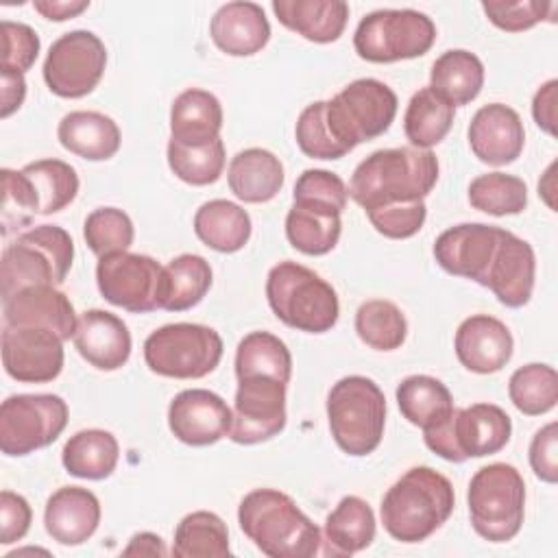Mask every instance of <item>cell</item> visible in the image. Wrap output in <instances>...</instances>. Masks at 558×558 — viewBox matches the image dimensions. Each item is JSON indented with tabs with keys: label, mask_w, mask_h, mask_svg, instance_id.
<instances>
[{
	"label": "cell",
	"mask_w": 558,
	"mask_h": 558,
	"mask_svg": "<svg viewBox=\"0 0 558 558\" xmlns=\"http://www.w3.org/2000/svg\"><path fill=\"white\" fill-rule=\"evenodd\" d=\"M438 181L432 150L399 146L371 153L351 174L349 196L364 209L423 201Z\"/></svg>",
	"instance_id": "1"
},
{
	"label": "cell",
	"mask_w": 558,
	"mask_h": 558,
	"mask_svg": "<svg viewBox=\"0 0 558 558\" xmlns=\"http://www.w3.org/2000/svg\"><path fill=\"white\" fill-rule=\"evenodd\" d=\"M240 530L270 558H312L320 547V530L277 488H255L238 506Z\"/></svg>",
	"instance_id": "2"
},
{
	"label": "cell",
	"mask_w": 558,
	"mask_h": 558,
	"mask_svg": "<svg viewBox=\"0 0 558 558\" xmlns=\"http://www.w3.org/2000/svg\"><path fill=\"white\" fill-rule=\"evenodd\" d=\"M456 506L451 482L432 466L408 469L384 495L379 514L384 530L399 543L429 538Z\"/></svg>",
	"instance_id": "3"
},
{
	"label": "cell",
	"mask_w": 558,
	"mask_h": 558,
	"mask_svg": "<svg viewBox=\"0 0 558 558\" xmlns=\"http://www.w3.org/2000/svg\"><path fill=\"white\" fill-rule=\"evenodd\" d=\"M266 299L283 325L305 333H325L340 316L331 283L296 262H279L268 270Z\"/></svg>",
	"instance_id": "4"
},
{
	"label": "cell",
	"mask_w": 558,
	"mask_h": 558,
	"mask_svg": "<svg viewBox=\"0 0 558 558\" xmlns=\"http://www.w3.org/2000/svg\"><path fill=\"white\" fill-rule=\"evenodd\" d=\"M74 262V242L57 225H39L15 238L0 259L2 301L28 286H61Z\"/></svg>",
	"instance_id": "5"
},
{
	"label": "cell",
	"mask_w": 558,
	"mask_h": 558,
	"mask_svg": "<svg viewBox=\"0 0 558 558\" xmlns=\"http://www.w3.org/2000/svg\"><path fill=\"white\" fill-rule=\"evenodd\" d=\"M327 421L336 445L344 453L368 456L384 438L386 397L371 377H342L327 395Z\"/></svg>",
	"instance_id": "6"
},
{
	"label": "cell",
	"mask_w": 558,
	"mask_h": 558,
	"mask_svg": "<svg viewBox=\"0 0 558 558\" xmlns=\"http://www.w3.org/2000/svg\"><path fill=\"white\" fill-rule=\"evenodd\" d=\"M473 530L488 543L512 541L525 517V482L517 466L493 462L475 471L466 490Z\"/></svg>",
	"instance_id": "7"
},
{
	"label": "cell",
	"mask_w": 558,
	"mask_h": 558,
	"mask_svg": "<svg viewBox=\"0 0 558 558\" xmlns=\"http://www.w3.org/2000/svg\"><path fill=\"white\" fill-rule=\"evenodd\" d=\"M512 436V421L495 403H473L456 408L423 429L425 445L447 462L462 464L469 458L499 453Z\"/></svg>",
	"instance_id": "8"
},
{
	"label": "cell",
	"mask_w": 558,
	"mask_h": 558,
	"mask_svg": "<svg viewBox=\"0 0 558 558\" xmlns=\"http://www.w3.org/2000/svg\"><path fill=\"white\" fill-rule=\"evenodd\" d=\"M222 360V338L198 323H170L144 340V362L161 377L201 379Z\"/></svg>",
	"instance_id": "9"
},
{
	"label": "cell",
	"mask_w": 558,
	"mask_h": 558,
	"mask_svg": "<svg viewBox=\"0 0 558 558\" xmlns=\"http://www.w3.org/2000/svg\"><path fill=\"white\" fill-rule=\"evenodd\" d=\"M436 41V24L414 9H379L364 15L353 35L360 59L395 63L423 57Z\"/></svg>",
	"instance_id": "10"
},
{
	"label": "cell",
	"mask_w": 558,
	"mask_h": 558,
	"mask_svg": "<svg viewBox=\"0 0 558 558\" xmlns=\"http://www.w3.org/2000/svg\"><path fill=\"white\" fill-rule=\"evenodd\" d=\"M397 105V94L384 81L357 78L325 100V113L333 135L351 153L390 129Z\"/></svg>",
	"instance_id": "11"
},
{
	"label": "cell",
	"mask_w": 558,
	"mask_h": 558,
	"mask_svg": "<svg viewBox=\"0 0 558 558\" xmlns=\"http://www.w3.org/2000/svg\"><path fill=\"white\" fill-rule=\"evenodd\" d=\"M68 425V403L59 395H11L0 405V449L22 458L52 445Z\"/></svg>",
	"instance_id": "12"
},
{
	"label": "cell",
	"mask_w": 558,
	"mask_h": 558,
	"mask_svg": "<svg viewBox=\"0 0 558 558\" xmlns=\"http://www.w3.org/2000/svg\"><path fill=\"white\" fill-rule=\"evenodd\" d=\"M96 286L105 301L133 314L161 310L163 266L142 253H111L98 257Z\"/></svg>",
	"instance_id": "13"
},
{
	"label": "cell",
	"mask_w": 558,
	"mask_h": 558,
	"mask_svg": "<svg viewBox=\"0 0 558 558\" xmlns=\"http://www.w3.org/2000/svg\"><path fill=\"white\" fill-rule=\"evenodd\" d=\"M107 68V48L92 31H70L52 41L44 81L54 96L83 98L96 89Z\"/></svg>",
	"instance_id": "14"
},
{
	"label": "cell",
	"mask_w": 558,
	"mask_h": 558,
	"mask_svg": "<svg viewBox=\"0 0 558 558\" xmlns=\"http://www.w3.org/2000/svg\"><path fill=\"white\" fill-rule=\"evenodd\" d=\"M286 386L288 384L266 375L240 377L229 438L238 445H257L283 432L288 418Z\"/></svg>",
	"instance_id": "15"
},
{
	"label": "cell",
	"mask_w": 558,
	"mask_h": 558,
	"mask_svg": "<svg viewBox=\"0 0 558 558\" xmlns=\"http://www.w3.org/2000/svg\"><path fill=\"white\" fill-rule=\"evenodd\" d=\"M2 366L9 377L22 384H46L63 371V340L44 327L2 329Z\"/></svg>",
	"instance_id": "16"
},
{
	"label": "cell",
	"mask_w": 558,
	"mask_h": 558,
	"mask_svg": "<svg viewBox=\"0 0 558 558\" xmlns=\"http://www.w3.org/2000/svg\"><path fill=\"white\" fill-rule=\"evenodd\" d=\"M504 233L506 229L484 222L449 227L436 238L434 257L445 272L482 286Z\"/></svg>",
	"instance_id": "17"
},
{
	"label": "cell",
	"mask_w": 558,
	"mask_h": 558,
	"mask_svg": "<svg viewBox=\"0 0 558 558\" xmlns=\"http://www.w3.org/2000/svg\"><path fill=\"white\" fill-rule=\"evenodd\" d=\"M233 410L205 388L181 390L168 405V427L177 440L190 447H207L229 436Z\"/></svg>",
	"instance_id": "18"
},
{
	"label": "cell",
	"mask_w": 558,
	"mask_h": 558,
	"mask_svg": "<svg viewBox=\"0 0 558 558\" xmlns=\"http://www.w3.org/2000/svg\"><path fill=\"white\" fill-rule=\"evenodd\" d=\"M466 137L473 155L482 163L508 166L523 153L525 129L512 107L504 102H490L475 111Z\"/></svg>",
	"instance_id": "19"
},
{
	"label": "cell",
	"mask_w": 558,
	"mask_h": 558,
	"mask_svg": "<svg viewBox=\"0 0 558 558\" xmlns=\"http://www.w3.org/2000/svg\"><path fill=\"white\" fill-rule=\"evenodd\" d=\"M4 325L44 327L63 342L74 338L78 318L70 299L57 286H28L2 301Z\"/></svg>",
	"instance_id": "20"
},
{
	"label": "cell",
	"mask_w": 558,
	"mask_h": 558,
	"mask_svg": "<svg viewBox=\"0 0 558 558\" xmlns=\"http://www.w3.org/2000/svg\"><path fill=\"white\" fill-rule=\"evenodd\" d=\"M453 349L466 371L490 375L510 362L514 340L506 323L488 314H475L460 323Z\"/></svg>",
	"instance_id": "21"
},
{
	"label": "cell",
	"mask_w": 558,
	"mask_h": 558,
	"mask_svg": "<svg viewBox=\"0 0 558 558\" xmlns=\"http://www.w3.org/2000/svg\"><path fill=\"white\" fill-rule=\"evenodd\" d=\"M536 277V255L530 242L506 231L493 262L484 277V288H488L497 301L506 307H523L534 290Z\"/></svg>",
	"instance_id": "22"
},
{
	"label": "cell",
	"mask_w": 558,
	"mask_h": 558,
	"mask_svg": "<svg viewBox=\"0 0 558 558\" xmlns=\"http://www.w3.org/2000/svg\"><path fill=\"white\" fill-rule=\"evenodd\" d=\"M74 347L98 371H118L131 357V331L126 323L107 310H87L78 316Z\"/></svg>",
	"instance_id": "23"
},
{
	"label": "cell",
	"mask_w": 558,
	"mask_h": 558,
	"mask_svg": "<svg viewBox=\"0 0 558 558\" xmlns=\"http://www.w3.org/2000/svg\"><path fill=\"white\" fill-rule=\"evenodd\" d=\"M98 523L100 501L83 486H61L46 501L44 527L59 545H83L94 536Z\"/></svg>",
	"instance_id": "24"
},
{
	"label": "cell",
	"mask_w": 558,
	"mask_h": 558,
	"mask_svg": "<svg viewBox=\"0 0 558 558\" xmlns=\"http://www.w3.org/2000/svg\"><path fill=\"white\" fill-rule=\"evenodd\" d=\"M211 41L229 57L257 54L270 39V24L257 2L235 0L222 4L209 24Z\"/></svg>",
	"instance_id": "25"
},
{
	"label": "cell",
	"mask_w": 558,
	"mask_h": 558,
	"mask_svg": "<svg viewBox=\"0 0 558 558\" xmlns=\"http://www.w3.org/2000/svg\"><path fill=\"white\" fill-rule=\"evenodd\" d=\"M270 7L286 28L314 44L340 39L349 20V4L342 0H272Z\"/></svg>",
	"instance_id": "26"
},
{
	"label": "cell",
	"mask_w": 558,
	"mask_h": 558,
	"mask_svg": "<svg viewBox=\"0 0 558 558\" xmlns=\"http://www.w3.org/2000/svg\"><path fill=\"white\" fill-rule=\"evenodd\" d=\"M59 144L87 161L111 159L122 144V133L113 118L100 111H70L57 126Z\"/></svg>",
	"instance_id": "27"
},
{
	"label": "cell",
	"mask_w": 558,
	"mask_h": 558,
	"mask_svg": "<svg viewBox=\"0 0 558 558\" xmlns=\"http://www.w3.org/2000/svg\"><path fill=\"white\" fill-rule=\"evenodd\" d=\"M222 105L201 87L181 92L170 107V140L185 146H201L220 137Z\"/></svg>",
	"instance_id": "28"
},
{
	"label": "cell",
	"mask_w": 558,
	"mask_h": 558,
	"mask_svg": "<svg viewBox=\"0 0 558 558\" xmlns=\"http://www.w3.org/2000/svg\"><path fill=\"white\" fill-rule=\"evenodd\" d=\"M283 163L266 148L240 150L227 170L231 192L244 203H268L283 187Z\"/></svg>",
	"instance_id": "29"
},
{
	"label": "cell",
	"mask_w": 558,
	"mask_h": 558,
	"mask_svg": "<svg viewBox=\"0 0 558 558\" xmlns=\"http://www.w3.org/2000/svg\"><path fill=\"white\" fill-rule=\"evenodd\" d=\"M251 231L248 211L225 198L207 201L194 214L196 238L218 253H238L248 242Z\"/></svg>",
	"instance_id": "30"
},
{
	"label": "cell",
	"mask_w": 558,
	"mask_h": 558,
	"mask_svg": "<svg viewBox=\"0 0 558 558\" xmlns=\"http://www.w3.org/2000/svg\"><path fill=\"white\" fill-rule=\"evenodd\" d=\"M375 541V514L368 501L347 495L325 519V554L351 556Z\"/></svg>",
	"instance_id": "31"
},
{
	"label": "cell",
	"mask_w": 558,
	"mask_h": 558,
	"mask_svg": "<svg viewBox=\"0 0 558 558\" xmlns=\"http://www.w3.org/2000/svg\"><path fill=\"white\" fill-rule=\"evenodd\" d=\"M429 87L449 105L464 107L475 100L484 87V63L469 50H447L432 63Z\"/></svg>",
	"instance_id": "32"
},
{
	"label": "cell",
	"mask_w": 558,
	"mask_h": 558,
	"mask_svg": "<svg viewBox=\"0 0 558 558\" xmlns=\"http://www.w3.org/2000/svg\"><path fill=\"white\" fill-rule=\"evenodd\" d=\"M120 458V445L107 429H81L68 438L61 451L63 469L81 480H107Z\"/></svg>",
	"instance_id": "33"
},
{
	"label": "cell",
	"mask_w": 558,
	"mask_h": 558,
	"mask_svg": "<svg viewBox=\"0 0 558 558\" xmlns=\"http://www.w3.org/2000/svg\"><path fill=\"white\" fill-rule=\"evenodd\" d=\"M214 281L211 266L196 253H183L163 266V303L166 312H185L196 307Z\"/></svg>",
	"instance_id": "34"
},
{
	"label": "cell",
	"mask_w": 558,
	"mask_h": 558,
	"mask_svg": "<svg viewBox=\"0 0 558 558\" xmlns=\"http://www.w3.org/2000/svg\"><path fill=\"white\" fill-rule=\"evenodd\" d=\"M453 118L456 107L427 85L410 98L403 116V131L414 148L429 150L447 137Z\"/></svg>",
	"instance_id": "35"
},
{
	"label": "cell",
	"mask_w": 558,
	"mask_h": 558,
	"mask_svg": "<svg viewBox=\"0 0 558 558\" xmlns=\"http://www.w3.org/2000/svg\"><path fill=\"white\" fill-rule=\"evenodd\" d=\"M397 405L403 418L421 429L432 427L453 410L449 388L432 375H410L397 386Z\"/></svg>",
	"instance_id": "36"
},
{
	"label": "cell",
	"mask_w": 558,
	"mask_h": 558,
	"mask_svg": "<svg viewBox=\"0 0 558 558\" xmlns=\"http://www.w3.org/2000/svg\"><path fill=\"white\" fill-rule=\"evenodd\" d=\"M229 530L227 523L209 510H196L185 514L172 543V556L177 558H225L229 556Z\"/></svg>",
	"instance_id": "37"
},
{
	"label": "cell",
	"mask_w": 558,
	"mask_h": 558,
	"mask_svg": "<svg viewBox=\"0 0 558 558\" xmlns=\"http://www.w3.org/2000/svg\"><path fill=\"white\" fill-rule=\"evenodd\" d=\"M342 233V220L336 211L292 205L286 216V238L303 255H327L336 248Z\"/></svg>",
	"instance_id": "38"
},
{
	"label": "cell",
	"mask_w": 558,
	"mask_h": 558,
	"mask_svg": "<svg viewBox=\"0 0 558 558\" xmlns=\"http://www.w3.org/2000/svg\"><path fill=\"white\" fill-rule=\"evenodd\" d=\"M266 375L283 384L292 377V355L281 338L268 331L246 333L235 349V377Z\"/></svg>",
	"instance_id": "39"
},
{
	"label": "cell",
	"mask_w": 558,
	"mask_h": 558,
	"mask_svg": "<svg viewBox=\"0 0 558 558\" xmlns=\"http://www.w3.org/2000/svg\"><path fill=\"white\" fill-rule=\"evenodd\" d=\"M355 333L375 351H395L405 342L408 320L392 301L371 299L355 312Z\"/></svg>",
	"instance_id": "40"
},
{
	"label": "cell",
	"mask_w": 558,
	"mask_h": 558,
	"mask_svg": "<svg viewBox=\"0 0 558 558\" xmlns=\"http://www.w3.org/2000/svg\"><path fill=\"white\" fill-rule=\"evenodd\" d=\"M508 397L512 405L527 414L541 416L558 403V373L549 364H525L519 366L508 381Z\"/></svg>",
	"instance_id": "41"
},
{
	"label": "cell",
	"mask_w": 558,
	"mask_h": 558,
	"mask_svg": "<svg viewBox=\"0 0 558 558\" xmlns=\"http://www.w3.org/2000/svg\"><path fill=\"white\" fill-rule=\"evenodd\" d=\"M22 172L28 177L37 194L41 216L65 209L78 194V174L70 163L61 159H39L26 163Z\"/></svg>",
	"instance_id": "42"
},
{
	"label": "cell",
	"mask_w": 558,
	"mask_h": 558,
	"mask_svg": "<svg viewBox=\"0 0 558 558\" xmlns=\"http://www.w3.org/2000/svg\"><path fill=\"white\" fill-rule=\"evenodd\" d=\"M469 203L490 216H514L527 207V185L506 172L480 174L469 185Z\"/></svg>",
	"instance_id": "43"
},
{
	"label": "cell",
	"mask_w": 558,
	"mask_h": 558,
	"mask_svg": "<svg viewBox=\"0 0 558 558\" xmlns=\"http://www.w3.org/2000/svg\"><path fill=\"white\" fill-rule=\"evenodd\" d=\"M225 142L220 137L201 144L185 146L174 140L168 142V166L177 179L187 185L216 183L225 170Z\"/></svg>",
	"instance_id": "44"
},
{
	"label": "cell",
	"mask_w": 558,
	"mask_h": 558,
	"mask_svg": "<svg viewBox=\"0 0 558 558\" xmlns=\"http://www.w3.org/2000/svg\"><path fill=\"white\" fill-rule=\"evenodd\" d=\"M83 238L96 257L129 251L135 238L133 222L118 207H98L83 222Z\"/></svg>",
	"instance_id": "45"
},
{
	"label": "cell",
	"mask_w": 558,
	"mask_h": 558,
	"mask_svg": "<svg viewBox=\"0 0 558 558\" xmlns=\"http://www.w3.org/2000/svg\"><path fill=\"white\" fill-rule=\"evenodd\" d=\"M294 137H296V146L301 148V153L312 159L331 161V159H340L349 153L338 142V137L333 135V131L327 122L325 100H316L301 111L296 126H294Z\"/></svg>",
	"instance_id": "46"
},
{
	"label": "cell",
	"mask_w": 558,
	"mask_h": 558,
	"mask_svg": "<svg viewBox=\"0 0 558 558\" xmlns=\"http://www.w3.org/2000/svg\"><path fill=\"white\" fill-rule=\"evenodd\" d=\"M349 190L344 181L323 168H307L299 174L292 192V205L301 207H314V209H325V211H336L342 214L347 207Z\"/></svg>",
	"instance_id": "47"
},
{
	"label": "cell",
	"mask_w": 558,
	"mask_h": 558,
	"mask_svg": "<svg viewBox=\"0 0 558 558\" xmlns=\"http://www.w3.org/2000/svg\"><path fill=\"white\" fill-rule=\"evenodd\" d=\"M2 235L31 225L39 214L37 194L22 170L2 168Z\"/></svg>",
	"instance_id": "48"
},
{
	"label": "cell",
	"mask_w": 558,
	"mask_h": 558,
	"mask_svg": "<svg viewBox=\"0 0 558 558\" xmlns=\"http://www.w3.org/2000/svg\"><path fill=\"white\" fill-rule=\"evenodd\" d=\"M482 11L486 17L506 33H521L543 20H554L556 2L541 0H484Z\"/></svg>",
	"instance_id": "49"
},
{
	"label": "cell",
	"mask_w": 558,
	"mask_h": 558,
	"mask_svg": "<svg viewBox=\"0 0 558 558\" xmlns=\"http://www.w3.org/2000/svg\"><path fill=\"white\" fill-rule=\"evenodd\" d=\"M366 216L375 227V231L381 233L384 238L405 240L421 231L427 218V207H425V201H412V203H397V205L368 209Z\"/></svg>",
	"instance_id": "50"
},
{
	"label": "cell",
	"mask_w": 558,
	"mask_h": 558,
	"mask_svg": "<svg viewBox=\"0 0 558 558\" xmlns=\"http://www.w3.org/2000/svg\"><path fill=\"white\" fill-rule=\"evenodd\" d=\"M37 33L22 22L2 20V68L13 72H28L39 54Z\"/></svg>",
	"instance_id": "51"
},
{
	"label": "cell",
	"mask_w": 558,
	"mask_h": 558,
	"mask_svg": "<svg viewBox=\"0 0 558 558\" xmlns=\"http://www.w3.org/2000/svg\"><path fill=\"white\" fill-rule=\"evenodd\" d=\"M558 425L551 421L541 427L530 442V466L541 482H558Z\"/></svg>",
	"instance_id": "52"
},
{
	"label": "cell",
	"mask_w": 558,
	"mask_h": 558,
	"mask_svg": "<svg viewBox=\"0 0 558 558\" xmlns=\"http://www.w3.org/2000/svg\"><path fill=\"white\" fill-rule=\"evenodd\" d=\"M31 521H33V510L28 501L13 490H2L0 493V543L11 545L24 538L26 532L31 530Z\"/></svg>",
	"instance_id": "53"
},
{
	"label": "cell",
	"mask_w": 558,
	"mask_h": 558,
	"mask_svg": "<svg viewBox=\"0 0 558 558\" xmlns=\"http://www.w3.org/2000/svg\"><path fill=\"white\" fill-rule=\"evenodd\" d=\"M556 92L558 81L549 78L536 89L532 100V118L547 135H556Z\"/></svg>",
	"instance_id": "54"
},
{
	"label": "cell",
	"mask_w": 558,
	"mask_h": 558,
	"mask_svg": "<svg viewBox=\"0 0 558 558\" xmlns=\"http://www.w3.org/2000/svg\"><path fill=\"white\" fill-rule=\"evenodd\" d=\"M0 85H2V109L0 116L9 118L13 111H17L26 98V81L24 74L0 68Z\"/></svg>",
	"instance_id": "55"
},
{
	"label": "cell",
	"mask_w": 558,
	"mask_h": 558,
	"mask_svg": "<svg viewBox=\"0 0 558 558\" xmlns=\"http://www.w3.org/2000/svg\"><path fill=\"white\" fill-rule=\"evenodd\" d=\"M33 9L52 22H65L89 9V0H35Z\"/></svg>",
	"instance_id": "56"
},
{
	"label": "cell",
	"mask_w": 558,
	"mask_h": 558,
	"mask_svg": "<svg viewBox=\"0 0 558 558\" xmlns=\"http://www.w3.org/2000/svg\"><path fill=\"white\" fill-rule=\"evenodd\" d=\"M124 556H166L168 549L161 541V536L153 532H140L135 534L129 545L122 549Z\"/></svg>",
	"instance_id": "57"
},
{
	"label": "cell",
	"mask_w": 558,
	"mask_h": 558,
	"mask_svg": "<svg viewBox=\"0 0 558 558\" xmlns=\"http://www.w3.org/2000/svg\"><path fill=\"white\" fill-rule=\"evenodd\" d=\"M554 168H556V163H551L547 170H545V174H543V179L538 181V196H543L545 198V203L549 205V209H554L556 211V203H554Z\"/></svg>",
	"instance_id": "58"
}]
</instances>
